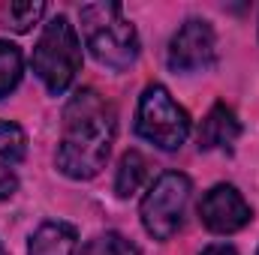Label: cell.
Segmentation results:
<instances>
[{
  "instance_id": "cell-11",
  "label": "cell",
  "mask_w": 259,
  "mask_h": 255,
  "mask_svg": "<svg viewBox=\"0 0 259 255\" xmlns=\"http://www.w3.org/2000/svg\"><path fill=\"white\" fill-rule=\"evenodd\" d=\"M145 177H148V159L139 150H127L121 156V165H118V174H115V195L130 198L145 183Z\"/></svg>"
},
{
  "instance_id": "cell-5",
  "label": "cell",
  "mask_w": 259,
  "mask_h": 255,
  "mask_svg": "<svg viewBox=\"0 0 259 255\" xmlns=\"http://www.w3.org/2000/svg\"><path fill=\"white\" fill-rule=\"evenodd\" d=\"M190 201V177L181 171H166L154 180V186L142 198L139 216L145 231L154 240H169L181 231L184 213Z\"/></svg>"
},
{
  "instance_id": "cell-15",
  "label": "cell",
  "mask_w": 259,
  "mask_h": 255,
  "mask_svg": "<svg viewBox=\"0 0 259 255\" xmlns=\"http://www.w3.org/2000/svg\"><path fill=\"white\" fill-rule=\"evenodd\" d=\"M18 189V177H15V171L9 168V165H0V201L3 198H12Z\"/></svg>"
},
{
  "instance_id": "cell-1",
  "label": "cell",
  "mask_w": 259,
  "mask_h": 255,
  "mask_svg": "<svg viewBox=\"0 0 259 255\" xmlns=\"http://www.w3.org/2000/svg\"><path fill=\"white\" fill-rule=\"evenodd\" d=\"M118 132L115 105L94 87L75 90L64 108L58 168L72 180H91L103 171Z\"/></svg>"
},
{
  "instance_id": "cell-13",
  "label": "cell",
  "mask_w": 259,
  "mask_h": 255,
  "mask_svg": "<svg viewBox=\"0 0 259 255\" xmlns=\"http://www.w3.org/2000/svg\"><path fill=\"white\" fill-rule=\"evenodd\" d=\"M78 255H142V249L133 240H127L124 234L106 231V234H97L94 240H88Z\"/></svg>"
},
{
  "instance_id": "cell-18",
  "label": "cell",
  "mask_w": 259,
  "mask_h": 255,
  "mask_svg": "<svg viewBox=\"0 0 259 255\" xmlns=\"http://www.w3.org/2000/svg\"><path fill=\"white\" fill-rule=\"evenodd\" d=\"M256 255H259V252H256Z\"/></svg>"
},
{
  "instance_id": "cell-8",
  "label": "cell",
  "mask_w": 259,
  "mask_h": 255,
  "mask_svg": "<svg viewBox=\"0 0 259 255\" xmlns=\"http://www.w3.org/2000/svg\"><path fill=\"white\" fill-rule=\"evenodd\" d=\"M238 135H241V123L235 111L226 102H214L199 126L196 141H199V150H232Z\"/></svg>"
},
{
  "instance_id": "cell-2",
  "label": "cell",
  "mask_w": 259,
  "mask_h": 255,
  "mask_svg": "<svg viewBox=\"0 0 259 255\" xmlns=\"http://www.w3.org/2000/svg\"><path fill=\"white\" fill-rule=\"evenodd\" d=\"M84 45L91 48L94 60L115 72H124L139 57V33L124 15V6L115 0L88 3L78 12Z\"/></svg>"
},
{
  "instance_id": "cell-12",
  "label": "cell",
  "mask_w": 259,
  "mask_h": 255,
  "mask_svg": "<svg viewBox=\"0 0 259 255\" xmlns=\"http://www.w3.org/2000/svg\"><path fill=\"white\" fill-rule=\"evenodd\" d=\"M21 72H24V60H21V51L18 45L0 39V99L9 96L18 81H21Z\"/></svg>"
},
{
  "instance_id": "cell-6",
  "label": "cell",
  "mask_w": 259,
  "mask_h": 255,
  "mask_svg": "<svg viewBox=\"0 0 259 255\" xmlns=\"http://www.w3.org/2000/svg\"><path fill=\"white\" fill-rule=\"evenodd\" d=\"M169 69L181 72V75H193V72H205L217 60V36L214 27L202 18H190L178 27V33L169 42Z\"/></svg>"
},
{
  "instance_id": "cell-9",
  "label": "cell",
  "mask_w": 259,
  "mask_h": 255,
  "mask_svg": "<svg viewBox=\"0 0 259 255\" xmlns=\"http://www.w3.org/2000/svg\"><path fill=\"white\" fill-rule=\"evenodd\" d=\"M75 249V228L61 219L42 222L27 243V255H72Z\"/></svg>"
},
{
  "instance_id": "cell-10",
  "label": "cell",
  "mask_w": 259,
  "mask_h": 255,
  "mask_svg": "<svg viewBox=\"0 0 259 255\" xmlns=\"http://www.w3.org/2000/svg\"><path fill=\"white\" fill-rule=\"evenodd\" d=\"M46 15V3L33 0H9L0 6V24L12 33H27L39 18Z\"/></svg>"
},
{
  "instance_id": "cell-7",
  "label": "cell",
  "mask_w": 259,
  "mask_h": 255,
  "mask_svg": "<svg viewBox=\"0 0 259 255\" xmlns=\"http://www.w3.org/2000/svg\"><path fill=\"white\" fill-rule=\"evenodd\" d=\"M199 219L214 234H235V231H241L253 219V210H250V204L244 201V195L235 186L217 183V186H211L202 195Z\"/></svg>"
},
{
  "instance_id": "cell-4",
  "label": "cell",
  "mask_w": 259,
  "mask_h": 255,
  "mask_svg": "<svg viewBox=\"0 0 259 255\" xmlns=\"http://www.w3.org/2000/svg\"><path fill=\"white\" fill-rule=\"evenodd\" d=\"M136 132L160 150H178L190 135V114L163 84H148L139 96Z\"/></svg>"
},
{
  "instance_id": "cell-16",
  "label": "cell",
  "mask_w": 259,
  "mask_h": 255,
  "mask_svg": "<svg viewBox=\"0 0 259 255\" xmlns=\"http://www.w3.org/2000/svg\"><path fill=\"white\" fill-rule=\"evenodd\" d=\"M202 255H238L232 246H226V243H214V246H208V249H202Z\"/></svg>"
},
{
  "instance_id": "cell-17",
  "label": "cell",
  "mask_w": 259,
  "mask_h": 255,
  "mask_svg": "<svg viewBox=\"0 0 259 255\" xmlns=\"http://www.w3.org/2000/svg\"><path fill=\"white\" fill-rule=\"evenodd\" d=\"M0 255H9V252H6V249H3V243H0Z\"/></svg>"
},
{
  "instance_id": "cell-3",
  "label": "cell",
  "mask_w": 259,
  "mask_h": 255,
  "mask_svg": "<svg viewBox=\"0 0 259 255\" xmlns=\"http://www.w3.org/2000/svg\"><path fill=\"white\" fill-rule=\"evenodd\" d=\"M30 66L52 96H61L69 90V84L75 81L81 69V42L66 15H55L42 27Z\"/></svg>"
},
{
  "instance_id": "cell-14",
  "label": "cell",
  "mask_w": 259,
  "mask_h": 255,
  "mask_svg": "<svg viewBox=\"0 0 259 255\" xmlns=\"http://www.w3.org/2000/svg\"><path fill=\"white\" fill-rule=\"evenodd\" d=\"M27 153V135L18 123L0 120V156L9 162H21Z\"/></svg>"
}]
</instances>
